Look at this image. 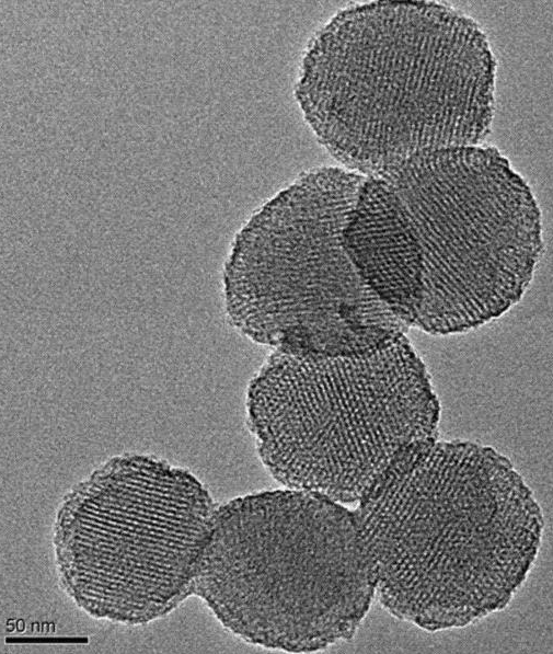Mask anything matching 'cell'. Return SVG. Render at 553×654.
<instances>
[{"mask_svg": "<svg viewBox=\"0 0 553 654\" xmlns=\"http://www.w3.org/2000/svg\"><path fill=\"white\" fill-rule=\"evenodd\" d=\"M343 238L376 295L433 335L508 311L543 252L531 188L483 144L422 151L365 175Z\"/></svg>", "mask_w": 553, "mask_h": 654, "instance_id": "6da1fadb", "label": "cell"}, {"mask_svg": "<svg viewBox=\"0 0 553 654\" xmlns=\"http://www.w3.org/2000/svg\"><path fill=\"white\" fill-rule=\"evenodd\" d=\"M496 60L479 24L438 2L339 11L311 38L296 97L319 141L362 175L429 150L482 145Z\"/></svg>", "mask_w": 553, "mask_h": 654, "instance_id": "7a4b0ae2", "label": "cell"}, {"mask_svg": "<svg viewBox=\"0 0 553 654\" xmlns=\"http://www.w3.org/2000/svg\"><path fill=\"white\" fill-rule=\"evenodd\" d=\"M357 503L380 604L430 632L506 608L541 546L531 489L507 457L475 441L408 445Z\"/></svg>", "mask_w": 553, "mask_h": 654, "instance_id": "3957f363", "label": "cell"}, {"mask_svg": "<svg viewBox=\"0 0 553 654\" xmlns=\"http://www.w3.org/2000/svg\"><path fill=\"white\" fill-rule=\"evenodd\" d=\"M194 582L234 634L308 653L354 638L376 595L377 567L355 510L287 487L215 510Z\"/></svg>", "mask_w": 553, "mask_h": 654, "instance_id": "277c9868", "label": "cell"}, {"mask_svg": "<svg viewBox=\"0 0 553 654\" xmlns=\"http://www.w3.org/2000/svg\"><path fill=\"white\" fill-rule=\"evenodd\" d=\"M364 179L345 168L313 169L251 215L222 268L232 329L309 358L367 355L406 335L408 326L366 283L344 244Z\"/></svg>", "mask_w": 553, "mask_h": 654, "instance_id": "5b68a950", "label": "cell"}, {"mask_svg": "<svg viewBox=\"0 0 553 654\" xmlns=\"http://www.w3.org/2000/svg\"><path fill=\"white\" fill-rule=\"evenodd\" d=\"M246 425L275 480L357 503L408 445L438 437L440 403L406 335L373 353L273 351L251 378Z\"/></svg>", "mask_w": 553, "mask_h": 654, "instance_id": "8992f818", "label": "cell"}, {"mask_svg": "<svg viewBox=\"0 0 553 654\" xmlns=\"http://www.w3.org/2000/svg\"><path fill=\"white\" fill-rule=\"evenodd\" d=\"M7 642H28V643H32V642L33 643L34 642H36V643H48V642L49 643H73V642H77V643H84V642H88V639L87 638H78V639H66V638H60V639H58V638H43V639H39V638H35V639H31V638H25V639L18 638V639H11V638H8Z\"/></svg>", "mask_w": 553, "mask_h": 654, "instance_id": "52a82bcc", "label": "cell"}]
</instances>
